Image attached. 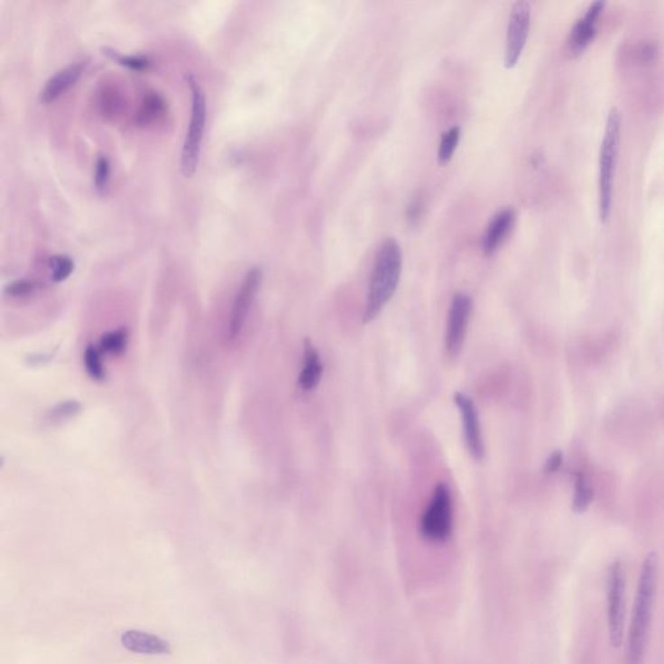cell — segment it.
<instances>
[{"instance_id":"obj_6","label":"cell","mask_w":664,"mask_h":664,"mask_svg":"<svg viewBox=\"0 0 664 664\" xmlns=\"http://www.w3.org/2000/svg\"><path fill=\"white\" fill-rule=\"evenodd\" d=\"M607 627L610 642L619 648L624 627L625 576L619 560L610 565L606 576Z\"/></svg>"},{"instance_id":"obj_2","label":"cell","mask_w":664,"mask_h":664,"mask_svg":"<svg viewBox=\"0 0 664 664\" xmlns=\"http://www.w3.org/2000/svg\"><path fill=\"white\" fill-rule=\"evenodd\" d=\"M402 268V252L396 239L388 238L382 243L370 280L364 323H370L383 310L387 302L392 299L399 286Z\"/></svg>"},{"instance_id":"obj_3","label":"cell","mask_w":664,"mask_h":664,"mask_svg":"<svg viewBox=\"0 0 664 664\" xmlns=\"http://www.w3.org/2000/svg\"><path fill=\"white\" fill-rule=\"evenodd\" d=\"M622 138V114L618 108L610 109L602 139L598 159V215L602 224H606L612 215L613 180L618 164Z\"/></svg>"},{"instance_id":"obj_26","label":"cell","mask_w":664,"mask_h":664,"mask_svg":"<svg viewBox=\"0 0 664 664\" xmlns=\"http://www.w3.org/2000/svg\"><path fill=\"white\" fill-rule=\"evenodd\" d=\"M562 453L554 452L553 455L548 458L547 465H545V471L548 474L556 473L560 466H562Z\"/></svg>"},{"instance_id":"obj_19","label":"cell","mask_w":664,"mask_h":664,"mask_svg":"<svg viewBox=\"0 0 664 664\" xmlns=\"http://www.w3.org/2000/svg\"><path fill=\"white\" fill-rule=\"evenodd\" d=\"M127 340H129V334L124 328H120V330L103 335L102 340H100V348L104 352L111 353V355H120L126 349Z\"/></svg>"},{"instance_id":"obj_12","label":"cell","mask_w":664,"mask_h":664,"mask_svg":"<svg viewBox=\"0 0 664 664\" xmlns=\"http://www.w3.org/2000/svg\"><path fill=\"white\" fill-rule=\"evenodd\" d=\"M88 61L81 60L72 62L68 67L62 68L58 73L53 74L51 78L46 82L44 88L40 93V100L42 103H51L58 99L65 91L69 90L85 70Z\"/></svg>"},{"instance_id":"obj_25","label":"cell","mask_w":664,"mask_h":664,"mask_svg":"<svg viewBox=\"0 0 664 664\" xmlns=\"http://www.w3.org/2000/svg\"><path fill=\"white\" fill-rule=\"evenodd\" d=\"M423 209H425L423 198L420 197L414 198L410 206L408 207V210H406V217H408L409 222L415 224L422 216Z\"/></svg>"},{"instance_id":"obj_1","label":"cell","mask_w":664,"mask_h":664,"mask_svg":"<svg viewBox=\"0 0 664 664\" xmlns=\"http://www.w3.org/2000/svg\"><path fill=\"white\" fill-rule=\"evenodd\" d=\"M658 580V557L649 554L643 560L627 641L628 664H641L650 630Z\"/></svg>"},{"instance_id":"obj_10","label":"cell","mask_w":664,"mask_h":664,"mask_svg":"<svg viewBox=\"0 0 664 664\" xmlns=\"http://www.w3.org/2000/svg\"><path fill=\"white\" fill-rule=\"evenodd\" d=\"M455 402L461 413L462 422H464L465 440H466L468 452L474 458L480 461L484 456V446H483L479 413H477L475 402L464 392L455 393Z\"/></svg>"},{"instance_id":"obj_15","label":"cell","mask_w":664,"mask_h":664,"mask_svg":"<svg viewBox=\"0 0 664 664\" xmlns=\"http://www.w3.org/2000/svg\"><path fill=\"white\" fill-rule=\"evenodd\" d=\"M323 373V364L319 358L318 352L314 348L309 339L304 343V363L300 376H299V385L302 391H311L321 382Z\"/></svg>"},{"instance_id":"obj_14","label":"cell","mask_w":664,"mask_h":664,"mask_svg":"<svg viewBox=\"0 0 664 664\" xmlns=\"http://www.w3.org/2000/svg\"><path fill=\"white\" fill-rule=\"evenodd\" d=\"M515 222V210L512 208L500 210L489 222L484 238H483V251L485 254H493L509 235Z\"/></svg>"},{"instance_id":"obj_16","label":"cell","mask_w":664,"mask_h":664,"mask_svg":"<svg viewBox=\"0 0 664 664\" xmlns=\"http://www.w3.org/2000/svg\"><path fill=\"white\" fill-rule=\"evenodd\" d=\"M165 102L157 93H148L138 112V123L147 124L159 120L165 114Z\"/></svg>"},{"instance_id":"obj_7","label":"cell","mask_w":664,"mask_h":664,"mask_svg":"<svg viewBox=\"0 0 664 664\" xmlns=\"http://www.w3.org/2000/svg\"><path fill=\"white\" fill-rule=\"evenodd\" d=\"M261 280H263V272L260 268L249 270L244 280H243L230 313V321L227 325L228 342H235L242 334L245 322H247L249 310H251L254 298L259 292Z\"/></svg>"},{"instance_id":"obj_9","label":"cell","mask_w":664,"mask_h":664,"mask_svg":"<svg viewBox=\"0 0 664 664\" xmlns=\"http://www.w3.org/2000/svg\"><path fill=\"white\" fill-rule=\"evenodd\" d=\"M473 301L466 293H456L450 304L447 326V349L450 355L461 352L466 337L468 319H470Z\"/></svg>"},{"instance_id":"obj_24","label":"cell","mask_w":664,"mask_h":664,"mask_svg":"<svg viewBox=\"0 0 664 664\" xmlns=\"http://www.w3.org/2000/svg\"><path fill=\"white\" fill-rule=\"evenodd\" d=\"M109 171H111L109 160L106 156H100L97 159V166H95V187H97V191H106V186H108Z\"/></svg>"},{"instance_id":"obj_11","label":"cell","mask_w":664,"mask_h":664,"mask_svg":"<svg viewBox=\"0 0 664 664\" xmlns=\"http://www.w3.org/2000/svg\"><path fill=\"white\" fill-rule=\"evenodd\" d=\"M604 7V2L592 3L586 14L572 26L567 38V49L571 55H580L589 46L597 32L598 19Z\"/></svg>"},{"instance_id":"obj_4","label":"cell","mask_w":664,"mask_h":664,"mask_svg":"<svg viewBox=\"0 0 664 664\" xmlns=\"http://www.w3.org/2000/svg\"><path fill=\"white\" fill-rule=\"evenodd\" d=\"M187 82L191 90V118H189V132H187L185 143H183L180 169H182L183 176L191 178L197 173L201 142H203L204 130H206L207 99L200 83L192 74H189Z\"/></svg>"},{"instance_id":"obj_18","label":"cell","mask_w":664,"mask_h":664,"mask_svg":"<svg viewBox=\"0 0 664 664\" xmlns=\"http://www.w3.org/2000/svg\"><path fill=\"white\" fill-rule=\"evenodd\" d=\"M83 363H85L86 372L94 381L102 382L106 379V369H104L99 348L88 346L83 355Z\"/></svg>"},{"instance_id":"obj_5","label":"cell","mask_w":664,"mask_h":664,"mask_svg":"<svg viewBox=\"0 0 664 664\" xmlns=\"http://www.w3.org/2000/svg\"><path fill=\"white\" fill-rule=\"evenodd\" d=\"M452 530V497H450L449 488L440 483L435 488L434 497L427 506L422 521H420V532L427 540L441 542L450 538Z\"/></svg>"},{"instance_id":"obj_13","label":"cell","mask_w":664,"mask_h":664,"mask_svg":"<svg viewBox=\"0 0 664 664\" xmlns=\"http://www.w3.org/2000/svg\"><path fill=\"white\" fill-rule=\"evenodd\" d=\"M121 645L135 654L166 655L171 653V645L156 634L139 630H129L121 634Z\"/></svg>"},{"instance_id":"obj_22","label":"cell","mask_w":664,"mask_h":664,"mask_svg":"<svg viewBox=\"0 0 664 664\" xmlns=\"http://www.w3.org/2000/svg\"><path fill=\"white\" fill-rule=\"evenodd\" d=\"M50 269H51V277L55 281H62L67 280L74 270L73 260L65 254H58L50 260Z\"/></svg>"},{"instance_id":"obj_23","label":"cell","mask_w":664,"mask_h":664,"mask_svg":"<svg viewBox=\"0 0 664 664\" xmlns=\"http://www.w3.org/2000/svg\"><path fill=\"white\" fill-rule=\"evenodd\" d=\"M40 289V284L34 281L20 280L14 281V283L8 284L5 287V295L12 296V298H23V296L32 295L37 292Z\"/></svg>"},{"instance_id":"obj_17","label":"cell","mask_w":664,"mask_h":664,"mask_svg":"<svg viewBox=\"0 0 664 664\" xmlns=\"http://www.w3.org/2000/svg\"><path fill=\"white\" fill-rule=\"evenodd\" d=\"M593 500V491L588 480L581 473L575 475V494L572 501V509L576 512H583L588 508Z\"/></svg>"},{"instance_id":"obj_20","label":"cell","mask_w":664,"mask_h":664,"mask_svg":"<svg viewBox=\"0 0 664 664\" xmlns=\"http://www.w3.org/2000/svg\"><path fill=\"white\" fill-rule=\"evenodd\" d=\"M102 51L103 53H106V56H109L112 60L117 61L118 64L130 68V69L144 70L147 69L151 64L150 59H148L147 56L123 55V53L115 51L114 49H108V47H104Z\"/></svg>"},{"instance_id":"obj_21","label":"cell","mask_w":664,"mask_h":664,"mask_svg":"<svg viewBox=\"0 0 664 664\" xmlns=\"http://www.w3.org/2000/svg\"><path fill=\"white\" fill-rule=\"evenodd\" d=\"M459 136H461V130H459L458 126L450 127L446 134L443 135V138H441L440 141V145H438V162L446 164V162L452 159L456 145H458Z\"/></svg>"},{"instance_id":"obj_8","label":"cell","mask_w":664,"mask_h":664,"mask_svg":"<svg viewBox=\"0 0 664 664\" xmlns=\"http://www.w3.org/2000/svg\"><path fill=\"white\" fill-rule=\"evenodd\" d=\"M530 26V5L529 2H517L510 14L508 37H506L505 65L508 68L517 64L527 38Z\"/></svg>"}]
</instances>
